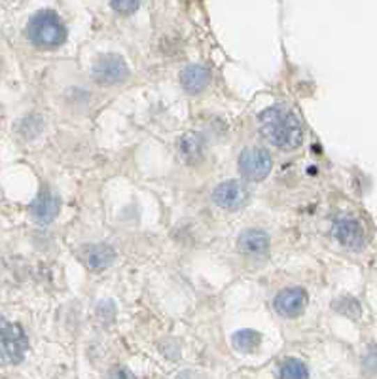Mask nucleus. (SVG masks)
Segmentation results:
<instances>
[{
	"instance_id": "nucleus-14",
	"label": "nucleus",
	"mask_w": 377,
	"mask_h": 379,
	"mask_svg": "<svg viewBox=\"0 0 377 379\" xmlns=\"http://www.w3.org/2000/svg\"><path fill=\"white\" fill-rule=\"evenodd\" d=\"M233 347L241 353H254L262 343V336L256 330H239L233 334Z\"/></svg>"
},
{
	"instance_id": "nucleus-2",
	"label": "nucleus",
	"mask_w": 377,
	"mask_h": 379,
	"mask_svg": "<svg viewBox=\"0 0 377 379\" xmlns=\"http://www.w3.org/2000/svg\"><path fill=\"white\" fill-rule=\"evenodd\" d=\"M29 40L42 49L59 47L67 38V29L59 20V15L52 10H42L31 17L27 25Z\"/></svg>"
},
{
	"instance_id": "nucleus-7",
	"label": "nucleus",
	"mask_w": 377,
	"mask_h": 379,
	"mask_svg": "<svg viewBox=\"0 0 377 379\" xmlns=\"http://www.w3.org/2000/svg\"><path fill=\"white\" fill-rule=\"evenodd\" d=\"M334 237L339 243L357 251L364 245V230L362 226L351 217H339L334 220V230H332Z\"/></svg>"
},
{
	"instance_id": "nucleus-18",
	"label": "nucleus",
	"mask_w": 377,
	"mask_h": 379,
	"mask_svg": "<svg viewBox=\"0 0 377 379\" xmlns=\"http://www.w3.org/2000/svg\"><path fill=\"white\" fill-rule=\"evenodd\" d=\"M176 379H201V378H199V376L194 372H184V373H180V376H178Z\"/></svg>"
},
{
	"instance_id": "nucleus-5",
	"label": "nucleus",
	"mask_w": 377,
	"mask_h": 379,
	"mask_svg": "<svg viewBox=\"0 0 377 379\" xmlns=\"http://www.w3.org/2000/svg\"><path fill=\"white\" fill-rule=\"evenodd\" d=\"M271 167H273V162H271L270 152L258 146L247 148L239 157V171L247 180H254V183L263 180L271 173Z\"/></svg>"
},
{
	"instance_id": "nucleus-6",
	"label": "nucleus",
	"mask_w": 377,
	"mask_h": 379,
	"mask_svg": "<svg viewBox=\"0 0 377 379\" xmlns=\"http://www.w3.org/2000/svg\"><path fill=\"white\" fill-rule=\"evenodd\" d=\"M213 199L222 209L237 210L247 203L249 190L245 188V184H241L239 180H226V183L216 186L215 192H213Z\"/></svg>"
},
{
	"instance_id": "nucleus-15",
	"label": "nucleus",
	"mask_w": 377,
	"mask_h": 379,
	"mask_svg": "<svg viewBox=\"0 0 377 379\" xmlns=\"http://www.w3.org/2000/svg\"><path fill=\"white\" fill-rule=\"evenodd\" d=\"M279 378L281 379H309L307 366L298 359H286L279 368Z\"/></svg>"
},
{
	"instance_id": "nucleus-3",
	"label": "nucleus",
	"mask_w": 377,
	"mask_h": 379,
	"mask_svg": "<svg viewBox=\"0 0 377 379\" xmlns=\"http://www.w3.org/2000/svg\"><path fill=\"white\" fill-rule=\"evenodd\" d=\"M27 349L29 339L23 328L0 317V366L20 364Z\"/></svg>"
},
{
	"instance_id": "nucleus-1",
	"label": "nucleus",
	"mask_w": 377,
	"mask_h": 379,
	"mask_svg": "<svg viewBox=\"0 0 377 379\" xmlns=\"http://www.w3.org/2000/svg\"><path fill=\"white\" fill-rule=\"evenodd\" d=\"M258 123L262 135L277 148H296L302 144V123L292 110L271 107L258 116Z\"/></svg>"
},
{
	"instance_id": "nucleus-10",
	"label": "nucleus",
	"mask_w": 377,
	"mask_h": 379,
	"mask_svg": "<svg viewBox=\"0 0 377 379\" xmlns=\"http://www.w3.org/2000/svg\"><path fill=\"white\" fill-rule=\"evenodd\" d=\"M239 251L250 258H263L270 252V235L262 230H250L241 231L239 235Z\"/></svg>"
},
{
	"instance_id": "nucleus-9",
	"label": "nucleus",
	"mask_w": 377,
	"mask_h": 379,
	"mask_svg": "<svg viewBox=\"0 0 377 379\" xmlns=\"http://www.w3.org/2000/svg\"><path fill=\"white\" fill-rule=\"evenodd\" d=\"M61 207V199L59 196L52 192V190L44 188L36 196L33 203H31V215L36 222L40 224H47L52 222L55 217H57V212H59Z\"/></svg>"
},
{
	"instance_id": "nucleus-12",
	"label": "nucleus",
	"mask_w": 377,
	"mask_h": 379,
	"mask_svg": "<svg viewBox=\"0 0 377 379\" xmlns=\"http://www.w3.org/2000/svg\"><path fill=\"white\" fill-rule=\"evenodd\" d=\"M210 70L203 65H190L180 72L182 88L188 93H199L209 86Z\"/></svg>"
},
{
	"instance_id": "nucleus-4",
	"label": "nucleus",
	"mask_w": 377,
	"mask_h": 379,
	"mask_svg": "<svg viewBox=\"0 0 377 379\" xmlns=\"http://www.w3.org/2000/svg\"><path fill=\"white\" fill-rule=\"evenodd\" d=\"M91 75L102 86H116V84L128 80L129 67L121 55L105 54L95 59L93 67H91Z\"/></svg>"
},
{
	"instance_id": "nucleus-17",
	"label": "nucleus",
	"mask_w": 377,
	"mask_h": 379,
	"mask_svg": "<svg viewBox=\"0 0 377 379\" xmlns=\"http://www.w3.org/2000/svg\"><path fill=\"white\" fill-rule=\"evenodd\" d=\"M107 379H135V376L129 372L128 368H114L112 372L108 373Z\"/></svg>"
},
{
	"instance_id": "nucleus-11",
	"label": "nucleus",
	"mask_w": 377,
	"mask_h": 379,
	"mask_svg": "<svg viewBox=\"0 0 377 379\" xmlns=\"http://www.w3.org/2000/svg\"><path fill=\"white\" fill-rule=\"evenodd\" d=\"M80 258L86 262L89 270L102 271L114 262L116 252L112 251V247H108L105 243L84 245L80 249Z\"/></svg>"
},
{
	"instance_id": "nucleus-16",
	"label": "nucleus",
	"mask_w": 377,
	"mask_h": 379,
	"mask_svg": "<svg viewBox=\"0 0 377 379\" xmlns=\"http://www.w3.org/2000/svg\"><path fill=\"white\" fill-rule=\"evenodd\" d=\"M139 2H112V8L118 10L120 14H133L135 10H139Z\"/></svg>"
},
{
	"instance_id": "nucleus-8",
	"label": "nucleus",
	"mask_w": 377,
	"mask_h": 379,
	"mask_svg": "<svg viewBox=\"0 0 377 379\" xmlns=\"http://www.w3.org/2000/svg\"><path fill=\"white\" fill-rule=\"evenodd\" d=\"M307 305V292L294 286V288H284L283 292H279V296L275 298V309L283 317H298L300 313L305 309Z\"/></svg>"
},
{
	"instance_id": "nucleus-13",
	"label": "nucleus",
	"mask_w": 377,
	"mask_h": 379,
	"mask_svg": "<svg viewBox=\"0 0 377 379\" xmlns=\"http://www.w3.org/2000/svg\"><path fill=\"white\" fill-rule=\"evenodd\" d=\"M178 148H180V156L188 163H196L201 160L203 156V139L196 133H188L184 135L178 142Z\"/></svg>"
}]
</instances>
